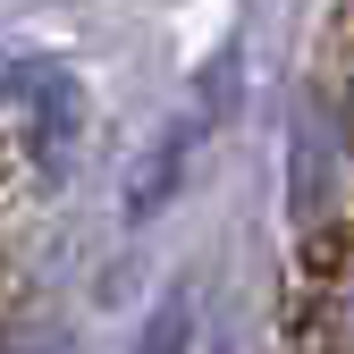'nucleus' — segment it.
Segmentation results:
<instances>
[{"mask_svg":"<svg viewBox=\"0 0 354 354\" xmlns=\"http://www.w3.org/2000/svg\"><path fill=\"white\" fill-rule=\"evenodd\" d=\"M169 346H186V304H169L152 321V337H144V354H169Z\"/></svg>","mask_w":354,"mask_h":354,"instance_id":"1","label":"nucleus"}]
</instances>
